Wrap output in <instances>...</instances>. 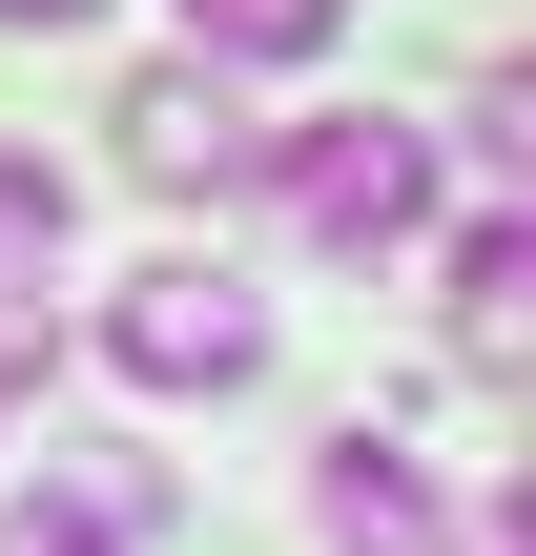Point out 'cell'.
I'll use <instances>...</instances> for the list:
<instances>
[{
  "mask_svg": "<svg viewBox=\"0 0 536 556\" xmlns=\"http://www.w3.org/2000/svg\"><path fill=\"white\" fill-rule=\"evenodd\" d=\"M269 165H289L310 248H413V227H434V144H413V124H289Z\"/></svg>",
  "mask_w": 536,
  "mask_h": 556,
  "instance_id": "obj_1",
  "label": "cell"
},
{
  "mask_svg": "<svg viewBox=\"0 0 536 556\" xmlns=\"http://www.w3.org/2000/svg\"><path fill=\"white\" fill-rule=\"evenodd\" d=\"M103 351H124L145 392H248V371H269V309H248L227 268H145V289L103 309Z\"/></svg>",
  "mask_w": 536,
  "mask_h": 556,
  "instance_id": "obj_2",
  "label": "cell"
},
{
  "mask_svg": "<svg viewBox=\"0 0 536 556\" xmlns=\"http://www.w3.org/2000/svg\"><path fill=\"white\" fill-rule=\"evenodd\" d=\"M124 165H145V186H248L269 124H248L227 62H165V83H124Z\"/></svg>",
  "mask_w": 536,
  "mask_h": 556,
  "instance_id": "obj_3",
  "label": "cell"
},
{
  "mask_svg": "<svg viewBox=\"0 0 536 556\" xmlns=\"http://www.w3.org/2000/svg\"><path fill=\"white\" fill-rule=\"evenodd\" d=\"M310 516H331V556H454V516L413 495V454H392V433H351V454L310 475Z\"/></svg>",
  "mask_w": 536,
  "mask_h": 556,
  "instance_id": "obj_4",
  "label": "cell"
},
{
  "mask_svg": "<svg viewBox=\"0 0 536 556\" xmlns=\"http://www.w3.org/2000/svg\"><path fill=\"white\" fill-rule=\"evenodd\" d=\"M454 351H475V371H516V351H536V227H516V206L454 227Z\"/></svg>",
  "mask_w": 536,
  "mask_h": 556,
  "instance_id": "obj_5",
  "label": "cell"
},
{
  "mask_svg": "<svg viewBox=\"0 0 536 556\" xmlns=\"http://www.w3.org/2000/svg\"><path fill=\"white\" fill-rule=\"evenodd\" d=\"M186 41H207V62H310L331 0H186Z\"/></svg>",
  "mask_w": 536,
  "mask_h": 556,
  "instance_id": "obj_6",
  "label": "cell"
},
{
  "mask_svg": "<svg viewBox=\"0 0 536 556\" xmlns=\"http://www.w3.org/2000/svg\"><path fill=\"white\" fill-rule=\"evenodd\" d=\"M41 248H62V165H21V144H0V268H41Z\"/></svg>",
  "mask_w": 536,
  "mask_h": 556,
  "instance_id": "obj_7",
  "label": "cell"
},
{
  "mask_svg": "<svg viewBox=\"0 0 536 556\" xmlns=\"http://www.w3.org/2000/svg\"><path fill=\"white\" fill-rule=\"evenodd\" d=\"M21 413H41V330L0 309V433H21Z\"/></svg>",
  "mask_w": 536,
  "mask_h": 556,
  "instance_id": "obj_8",
  "label": "cell"
},
{
  "mask_svg": "<svg viewBox=\"0 0 536 556\" xmlns=\"http://www.w3.org/2000/svg\"><path fill=\"white\" fill-rule=\"evenodd\" d=\"M0 21H41V41H62V21H103V0H0Z\"/></svg>",
  "mask_w": 536,
  "mask_h": 556,
  "instance_id": "obj_9",
  "label": "cell"
}]
</instances>
